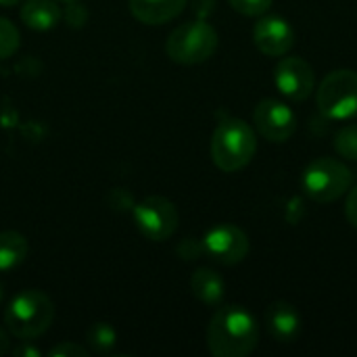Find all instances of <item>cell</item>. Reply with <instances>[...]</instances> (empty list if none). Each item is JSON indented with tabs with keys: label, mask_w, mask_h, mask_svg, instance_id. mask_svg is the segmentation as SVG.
<instances>
[{
	"label": "cell",
	"mask_w": 357,
	"mask_h": 357,
	"mask_svg": "<svg viewBox=\"0 0 357 357\" xmlns=\"http://www.w3.org/2000/svg\"><path fill=\"white\" fill-rule=\"evenodd\" d=\"M257 153L255 130L236 117H226L218 123L211 136V159L218 169L232 174L247 167Z\"/></svg>",
	"instance_id": "obj_2"
},
{
	"label": "cell",
	"mask_w": 357,
	"mask_h": 357,
	"mask_svg": "<svg viewBox=\"0 0 357 357\" xmlns=\"http://www.w3.org/2000/svg\"><path fill=\"white\" fill-rule=\"evenodd\" d=\"M335 151L347 161H357V123H347L337 132Z\"/></svg>",
	"instance_id": "obj_18"
},
{
	"label": "cell",
	"mask_w": 357,
	"mask_h": 357,
	"mask_svg": "<svg viewBox=\"0 0 357 357\" xmlns=\"http://www.w3.org/2000/svg\"><path fill=\"white\" fill-rule=\"evenodd\" d=\"M354 184L351 169L335 157L314 159L301 176L303 192L316 203H335Z\"/></svg>",
	"instance_id": "obj_5"
},
{
	"label": "cell",
	"mask_w": 357,
	"mask_h": 357,
	"mask_svg": "<svg viewBox=\"0 0 357 357\" xmlns=\"http://www.w3.org/2000/svg\"><path fill=\"white\" fill-rule=\"evenodd\" d=\"M86 343L96 354H109L117 343V333L107 322H96L86 333Z\"/></svg>",
	"instance_id": "obj_17"
},
{
	"label": "cell",
	"mask_w": 357,
	"mask_h": 357,
	"mask_svg": "<svg viewBox=\"0 0 357 357\" xmlns=\"http://www.w3.org/2000/svg\"><path fill=\"white\" fill-rule=\"evenodd\" d=\"M230 6L245 17H261L272 8L274 0H228Z\"/></svg>",
	"instance_id": "obj_20"
},
{
	"label": "cell",
	"mask_w": 357,
	"mask_h": 357,
	"mask_svg": "<svg viewBox=\"0 0 357 357\" xmlns=\"http://www.w3.org/2000/svg\"><path fill=\"white\" fill-rule=\"evenodd\" d=\"M13 356L15 357H40L42 356V351H40V349H36L33 345H27V341H23V345H19V347H15V349H13Z\"/></svg>",
	"instance_id": "obj_24"
},
{
	"label": "cell",
	"mask_w": 357,
	"mask_h": 357,
	"mask_svg": "<svg viewBox=\"0 0 357 357\" xmlns=\"http://www.w3.org/2000/svg\"><path fill=\"white\" fill-rule=\"evenodd\" d=\"M218 31L203 19L178 25L167 42L165 52L178 65H199L209 61L218 50Z\"/></svg>",
	"instance_id": "obj_4"
},
{
	"label": "cell",
	"mask_w": 357,
	"mask_h": 357,
	"mask_svg": "<svg viewBox=\"0 0 357 357\" xmlns=\"http://www.w3.org/2000/svg\"><path fill=\"white\" fill-rule=\"evenodd\" d=\"M316 102L320 113L331 121L357 119V71H331L318 88Z\"/></svg>",
	"instance_id": "obj_6"
},
{
	"label": "cell",
	"mask_w": 357,
	"mask_h": 357,
	"mask_svg": "<svg viewBox=\"0 0 357 357\" xmlns=\"http://www.w3.org/2000/svg\"><path fill=\"white\" fill-rule=\"evenodd\" d=\"M178 253L182 259H197L203 251V243H199L197 238H186L180 247H178Z\"/></svg>",
	"instance_id": "obj_22"
},
{
	"label": "cell",
	"mask_w": 357,
	"mask_h": 357,
	"mask_svg": "<svg viewBox=\"0 0 357 357\" xmlns=\"http://www.w3.org/2000/svg\"><path fill=\"white\" fill-rule=\"evenodd\" d=\"M27 241L15 230L0 232V272H10L19 268L27 257Z\"/></svg>",
	"instance_id": "obj_16"
},
{
	"label": "cell",
	"mask_w": 357,
	"mask_h": 357,
	"mask_svg": "<svg viewBox=\"0 0 357 357\" xmlns=\"http://www.w3.org/2000/svg\"><path fill=\"white\" fill-rule=\"evenodd\" d=\"M19 48V29L4 17H0V59L10 56Z\"/></svg>",
	"instance_id": "obj_19"
},
{
	"label": "cell",
	"mask_w": 357,
	"mask_h": 357,
	"mask_svg": "<svg viewBox=\"0 0 357 357\" xmlns=\"http://www.w3.org/2000/svg\"><path fill=\"white\" fill-rule=\"evenodd\" d=\"M266 326L274 341L289 345L301 335V316L289 301H274L266 310Z\"/></svg>",
	"instance_id": "obj_12"
},
{
	"label": "cell",
	"mask_w": 357,
	"mask_h": 357,
	"mask_svg": "<svg viewBox=\"0 0 357 357\" xmlns=\"http://www.w3.org/2000/svg\"><path fill=\"white\" fill-rule=\"evenodd\" d=\"M21 21L38 31H46L59 25L61 8L54 0H27L21 6Z\"/></svg>",
	"instance_id": "obj_15"
},
{
	"label": "cell",
	"mask_w": 357,
	"mask_h": 357,
	"mask_svg": "<svg viewBox=\"0 0 357 357\" xmlns=\"http://www.w3.org/2000/svg\"><path fill=\"white\" fill-rule=\"evenodd\" d=\"M0 303H2V282H0Z\"/></svg>",
	"instance_id": "obj_27"
},
{
	"label": "cell",
	"mask_w": 357,
	"mask_h": 357,
	"mask_svg": "<svg viewBox=\"0 0 357 357\" xmlns=\"http://www.w3.org/2000/svg\"><path fill=\"white\" fill-rule=\"evenodd\" d=\"M274 84L284 98L293 102H301L310 98V94L314 92L316 75L305 59L282 56L274 67Z\"/></svg>",
	"instance_id": "obj_9"
},
{
	"label": "cell",
	"mask_w": 357,
	"mask_h": 357,
	"mask_svg": "<svg viewBox=\"0 0 357 357\" xmlns=\"http://www.w3.org/2000/svg\"><path fill=\"white\" fill-rule=\"evenodd\" d=\"M132 215H134V224L138 232L153 243H163L172 238L180 224L176 205L167 201L165 197L142 199L140 203L134 205Z\"/></svg>",
	"instance_id": "obj_7"
},
{
	"label": "cell",
	"mask_w": 357,
	"mask_h": 357,
	"mask_svg": "<svg viewBox=\"0 0 357 357\" xmlns=\"http://www.w3.org/2000/svg\"><path fill=\"white\" fill-rule=\"evenodd\" d=\"M54 318V305L42 291H21L4 312L8 333L21 341L38 339L48 331Z\"/></svg>",
	"instance_id": "obj_3"
},
{
	"label": "cell",
	"mask_w": 357,
	"mask_h": 357,
	"mask_svg": "<svg viewBox=\"0 0 357 357\" xmlns=\"http://www.w3.org/2000/svg\"><path fill=\"white\" fill-rule=\"evenodd\" d=\"M190 291H192V295L201 303H205L209 307H215L224 299L226 284H224V278L215 270H211V268H199L192 274V278H190Z\"/></svg>",
	"instance_id": "obj_14"
},
{
	"label": "cell",
	"mask_w": 357,
	"mask_h": 357,
	"mask_svg": "<svg viewBox=\"0 0 357 357\" xmlns=\"http://www.w3.org/2000/svg\"><path fill=\"white\" fill-rule=\"evenodd\" d=\"M188 0H130V13L146 25H163L176 19Z\"/></svg>",
	"instance_id": "obj_13"
},
{
	"label": "cell",
	"mask_w": 357,
	"mask_h": 357,
	"mask_svg": "<svg viewBox=\"0 0 357 357\" xmlns=\"http://www.w3.org/2000/svg\"><path fill=\"white\" fill-rule=\"evenodd\" d=\"M52 357H86L88 351L84 349V345L77 343H59L56 347L50 349Z\"/></svg>",
	"instance_id": "obj_21"
},
{
	"label": "cell",
	"mask_w": 357,
	"mask_h": 357,
	"mask_svg": "<svg viewBox=\"0 0 357 357\" xmlns=\"http://www.w3.org/2000/svg\"><path fill=\"white\" fill-rule=\"evenodd\" d=\"M345 218H347V222L357 230V186L347 190V199H345Z\"/></svg>",
	"instance_id": "obj_23"
},
{
	"label": "cell",
	"mask_w": 357,
	"mask_h": 357,
	"mask_svg": "<svg viewBox=\"0 0 357 357\" xmlns=\"http://www.w3.org/2000/svg\"><path fill=\"white\" fill-rule=\"evenodd\" d=\"M255 130L270 142H287L297 130V117L293 109L276 98H264L253 111Z\"/></svg>",
	"instance_id": "obj_10"
},
{
	"label": "cell",
	"mask_w": 357,
	"mask_h": 357,
	"mask_svg": "<svg viewBox=\"0 0 357 357\" xmlns=\"http://www.w3.org/2000/svg\"><path fill=\"white\" fill-rule=\"evenodd\" d=\"M253 42L266 56H284L295 46V29L284 17L266 15L253 27Z\"/></svg>",
	"instance_id": "obj_11"
},
{
	"label": "cell",
	"mask_w": 357,
	"mask_h": 357,
	"mask_svg": "<svg viewBox=\"0 0 357 357\" xmlns=\"http://www.w3.org/2000/svg\"><path fill=\"white\" fill-rule=\"evenodd\" d=\"M21 0H0V4L2 6H15V4H19Z\"/></svg>",
	"instance_id": "obj_26"
},
{
	"label": "cell",
	"mask_w": 357,
	"mask_h": 357,
	"mask_svg": "<svg viewBox=\"0 0 357 357\" xmlns=\"http://www.w3.org/2000/svg\"><path fill=\"white\" fill-rule=\"evenodd\" d=\"M257 343V320L243 305H222L207 326V347L215 357H247Z\"/></svg>",
	"instance_id": "obj_1"
},
{
	"label": "cell",
	"mask_w": 357,
	"mask_h": 357,
	"mask_svg": "<svg viewBox=\"0 0 357 357\" xmlns=\"http://www.w3.org/2000/svg\"><path fill=\"white\" fill-rule=\"evenodd\" d=\"M203 251L222 266H236L249 255V236L234 224H215L203 236Z\"/></svg>",
	"instance_id": "obj_8"
},
{
	"label": "cell",
	"mask_w": 357,
	"mask_h": 357,
	"mask_svg": "<svg viewBox=\"0 0 357 357\" xmlns=\"http://www.w3.org/2000/svg\"><path fill=\"white\" fill-rule=\"evenodd\" d=\"M8 351V335L0 328V356H4Z\"/></svg>",
	"instance_id": "obj_25"
}]
</instances>
